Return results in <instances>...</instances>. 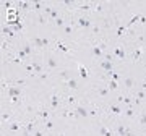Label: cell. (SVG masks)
<instances>
[{"mask_svg": "<svg viewBox=\"0 0 146 136\" xmlns=\"http://www.w3.org/2000/svg\"><path fill=\"white\" fill-rule=\"evenodd\" d=\"M31 44L34 46V49H37V50H44V49L50 47V39H49V37H33Z\"/></svg>", "mask_w": 146, "mask_h": 136, "instance_id": "6da1fadb", "label": "cell"}, {"mask_svg": "<svg viewBox=\"0 0 146 136\" xmlns=\"http://www.w3.org/2000/svg\"><path fill=\"white\" fill-rule=\"evenodd\" d=\"M73 114H75V118H88V117H91L89 110L86 107H83V105H78V104L73 109Z\"/></svg>", "mask_w": 146, "mask_h": 136, "instance_id": "7a4b0ae2", "label": "cell"}, {"mask_svg": "<svg viewBox=\"0 0 146 136\" xmlns=\"http://www.w3.org/2000/svg\"><path fill=\"white\" fill-rule=\"evenodd\" d=\"M60 102H62V96L58 94V92H54V94L50 96V105H49L50 112H55V110L60 107Z\"/></svg>", "mask_w": 146, "mask_h": 136, "instance_id": "3957f363", "label": "cell"}, {"mask_svg": "<svg viewBox=\"0 0 146 136\" xmlns=\"http://www.w3.org/2000/svg\"><path fill=\"white\" fill-rule=\"evenodd\" d=\"M76 24H78L80 28H83V29H91L94 23L91 21V18H88V16H78V18H76Z\"/></svg>", "mask_w": 146, "mask_h": 136, "instance_id": "277c9868", "label": "cell"}, {"mask_svg": "<svg viewBox=\"0 0 146 136\" xmlns=\"http://www.w3.org/2000/svg\"><path fill=\"white\" fill-rule=\"evenodd\" d=\"M5 92H7V96H8V99L10 97H21V94H23V89L20 88V86H8V88L5 89Z\"/></svg>", "mask_w": 146, "mask_h": 136, "instance_id": "5b68a950", "label": "cell"}, {"mask_svg": "<svg viewBox=\"0 0 146 136\" xmlns=\"http://www.w3.org/2000/svg\"><path fill=\"white\" fill-rule=\"evenodd\" d=\"M112 55H114V58H117V60H125V58H127L125 47H123L122 44H117V46L114 47V52H112Z\"/></svg>", "mask_w": 146, "mask_h": 136, "instance_id": "8992f818", "label": "cell"}, {"mask_svg": "<svg viewBox=\"0 0 146 136\" xmlns=\"http://www.w3.org/2000/svg\"><path fill=\"white\" fill-rule=\"evenodd\" d=\"M58 67V58L55 57V55H47L46 57V68L49 70V71H52V70H55V68Z\"/></svg>", "mask_w": 146, "mask_h": 136, "instance_id": "52a82bcc", "label": "cell"}, {"mask_svg": "<svg viewBox=\"0 0 146 136\" xmlns=\"http://www.w3.org/2000/svg\"><path fill=\"white\" fill-rule=\"evenodd\" d=\"M50 109H46V107H41V109H36V117L37 118H41L42 121L49 120V117H50Z\"/></svg>", "mask_w": 146, "mask_h": 136, "instance_id": "ba28073f", "label": "cell"}, {"mask_svg": "<svg viewBox=\"0 0 146 136\" xmlns=\"http://www.w3.org/2000/svg\"><path fill=\"white\" fill-rule=\"evenodd\" d=\"M104 53H106V52L101 49L99 44H96V46H93V47H91V55H93V57H96V58H104Z\"/></svg>", "mask_w": 146, "mask_h": 136, "instance_id": "9c48e42d", "label": "cell"}, {"mask_svg": "<svg viewBox=\"0 0 146 136\" xmlns=\"http://www.w3.org/2000/svg\"><path fill=\"white\" fill-rule=\"evenodd\" d=\"M31 65H33V68H34V76H39V75L44 73V67L39 63V60L33 58V60H31Z\"/></svg>", "mask_w": 146, "mask_h": 136, "instance_id": "30bf717a", "label": "cell"}, {"mask_svg": "<svg viewBox=\"0 0 146 136\" xmlns=\"http://www.w3.org/2000/svg\"><path fill=\"white\" fill-rule=\"evenodd\" d=\"M128 128H127V125L125 123H117V125H115V133H117V135L119 136H127L128 135Z\"/></svg>", "mask_w": 146, "mask_h": 136, "instance_id": "8fae6325", "label": "cell"}, {"mask_svg": "<svg viewBox=\"0 0 146 136\" xmlns=\"http://www.w3.org/2000/svg\"><path fill=\"white\" fill-rule=\"evenodd\" d=\"M133 102H135L136 105H141V102L146 99V91H143V89H140V91H136V94H135V97H133Z\"/></svg>", "mask_w": 146, "mask_h": 136, "instance_id": "7c38bea8", "label": "cell"}, {"mask_svg": "<svg viewBox=\"0 0 146 136\" xmlns=\"http://www.w3.org/2000/svg\"><path fill=\"white\" fill-rule=\"evenodd\" d=\"M5 130H10V131H20L23 130V123H20V121H16V120H11L8 125H7Z\"/></svg>", "mask_w": 146, "mask_h": 136, "instance_id": "4fadbf2b", "label": "cell"}, {"mask_svg": "<svg viewBox=\"0 0 146 136\" xmlns=\"http://www.w3.org/2000/svg\"><path fill=\"white\" fill-rule=\"evenodd\" d=\"M141 55H143V47H141V46H136V47H133V53H131L133 62H138V60H141Z\"/></svg>", "mask_w": 146, "mask_h": 136, "instance_id": "5bb4252c", "label": "cell"}, {"mask_svg": "<svg viewBox=\"0 0 146 136\" xmlns=\"http://www.w3.org/2000/svg\"><path fill=\"white\" fill-rule=\"evenodd\" d=\"M101 68L104 70L106 73H110V71H114V62H109V60H101Z\"/></svg>", "mask_w": 146, "mask_h": 136, "instance_id": "9a60e30c", "label": "cell"}, {"mask_svg": "<svg viewBox=\"0 0 146 136\" xmlns=\"http://www.w3.org/2000/svg\"><path fill=\"white\" fill-rule=\"evenodd\" d=\"M63 84H65V88L72 89V91H78V89H80V83H78V81H76L75 78L68 79L67 83H63Z\"/></svg>", "mask_w": 146, "mask_h": 136, "instance_id": "2e32d148", "label": "cell"}, {"mask_svg": "<svg viewBox=\"0 0 146 136\" xmlns=\"http://www.w3.org/2000/svg\"><path fill=\"white\" fill-rule=\"evenodd\" d=\"M98 130H99V135L101 136H115V133L112 130H109L107 126L104 125H98Z\"/></svg>", "mask_w": 146, "mask_h": 136, "instance_id": "e0dca14e", "label": "cell"}, {"mask_svg": "<svg viewBox=\"0 0 146 136\" xmlns=\"http://www.w3.org/2000/svg\"><path fill=\"white\" fill-rule=\"evenodd\" d=\"M78 73H80V78L84 79V81H86V79L89 78L88 70H86V68H84V65H81V63H78Z\"/></svg>", "mask_w": 146, "mask_h": 136, "instance_id": "ac0fdd59", "label": "cell"}, {"mask_svg": "<svg viewBox=\"0 0 146 136\" xmlns=\"http://www.w3.org/2000/svg\"><path fill=\"white\" fill-rule=\"evenodd\" d=\"M55 46H57V49H58L62 53H70V50H72V49L68 47L67 44H63L62 41H55Z\"/></svg>", "mask_w": 146, "mask_h": 136, "instance_id": "d6986e66", "label": "cell"}, {"mask_svg": "<svg viewBox=\"0 0 146 136\" xmlns=\"http://www.w3.org/2000/svg\"><path fill=\"white\" fill-rule=\"evenodd\" d=\"M70 73H72L70 70H62V71L58 73V78L62 79L63 83H67L68 79H72V76H70Z\"/></svg>", "mask_w": 146, "mask_h": 136, "instance_id": "ffe728a7", "label": "cell"}, {"mask_svg": "<svg viewBox=\"0 0 146 136\" xmlns=\"http://www.w3.org/2000/svg\"><path fill=\"white\" fill-rule=\"evenodd\" d=\"M65 24H68V23H67V20H65V16H58L57 20L54 21V26L62 28V29H63V26H65Z\"/></svg>", "mask_w": 146, "mask_h": 136, "instance_id": "44dd1931", "label": "cell"}, {"mask_svg": "<svg viewBox=\"0 0 146 136\" xmlns=\"http://www.w3.org/2000/svg\"><path fill=\"white\" fill-rule=\"evenodd\" d=\"M123 86H125V88L130 91V89L135 86V79H133V78H128V76H125V78H123Z\"/></svg>", "mask_w": 146, "mask_h": 136, "instance_id": "7402d4cb", "label": "cell"}, {"mask_svg": "<svg viewBox=\"0 0 146 136\" xmlns=\"http://www.w3.org/2000/svg\"><path fill=\"white\" fill-rule=\"evenodd\" d=\"M109 112H110V114H114V115H122V114H123L119 105H114V104L109 105Z\"/></svg>", "mask_w": 146, "mask_h": 136, "instance_id": "603a6c76", "label": "cell"}, {"mask_svg": "<svg viewBox=\"0 0 146 136\" xmlns=\"http://www.w3.org/2000/svg\"><path fill=\"white\" fill-rule=\"evenodd\" d=\"M106 7H107V3H99V2H96V3H94V10H93V11L102 13V11L106 10Z\"/></svg>", "mask_w": 146, "mask_h": 136, "instance_id": "cb8c5ba5", "label": "cell"}, {"mask_svg": "<svg viewBox=\"0 0 146 136\" xmlns=\"http://www.w3.org/2000/svg\"><path fill=\"white\" fill-rule=\"evenodd\" d=\"M36 20H37V23H39V24H46L47 21H49V18H47V16L44 15V13H37Z\"/></svg>", "mask_w": 146, "mask_h": 136, "instance_id": "d4e9b609", "label": "cell"}, {"mask_svg": "<svg viewBox=\"0 0 146 136\" xmlns=\"http://www.w3.org/2000/svg\"><path fill=\"white\" fill-rule=\"evenodd\" d=\"M109 91H110V89L107 88V86H101V88L98 89V94H99L101 97H106V96L109 94Z\"/></svg>", "mask_w": 146, "mask_h": 136, "instance_id": "484cf974", "label": "cell"}, {"mask_svg": "<svg viewBox=\"0 0 146 136\" xmlns=\"http://www.w3.org/2000/svg\"><path fill=\"white\" fill-rule=\"evenodd\" d=\"M63 34H65V36H72L73 34V26L72 24H65V26H63Z\"/></svg>", "mask_w": 146, "mask_h": 136, "instance_id": "4316f807", "label": "cell"}, {"mask_svg": "<svg viewBox=\"0 0 146 136\" xmlns=\"http://www.w3.org/2000/svg\"><path fill=\"white\" fill-rule=\"evenodd\" d=\"M107 88H109L110 91H117V88H119V83H117V81H114V79H110L109 83H107Z\"/></svg>", "mask_w": 146, "mask_h": 136, "instance_id": "83f0119b", "label": "cell"}, {"mask_svg": "<svg viewBox=\"0 0 146 136\" xmlns=\"http://www.w3.org/2000/svg\"><path fill=\"white\" fill-rule=\"evenodd\" d=\"M23 67H25V70H26L28 73L34 76V68H33V65H31V63H26V62H25V63H23Z\"/></svg>", "mask_w": 146, "mask_h": 136, "instance_id": "f1b7e54d", "label": "cell"}, {"mask_svg": "<svg viewBox=\"0 0 146 136\" xmlns=\"http://www.w3.org/2000/svg\"><path fill=\"white\" fill-rule=\"evenodd\" d=\"M138 120H140V125L141 126H146V112H141L140 117H138Z\"/></svg>", "mask_w": 146, "mask_h": 136, "instance_id": "f546056e", "label": "cell"}, {"mask_svg": "<svg viewBox=\"0 0 146 136\" xmlns=\"http://www.w3.org/2000/svg\"><path fill=\"white\" fill-rule=\"evenodd\" d=\"M91 32H93V34H96V36H99V34H102V29H101L98 24H93V28H91Z\"/></svg>", "mask_w": 146, "mask_h": 136, "instance_id": "4dcf8cb0", "label": "cell"}, {"mask_svg": "<svg viewBox=\"0 0 146 136\" xmlns=\"http://www.w3.org/2000/svg\"><path fill=\"white\" fill-rule=\"evenodd\" d=\"M76 99L78 97H75V96H67V100L65 102H67V105H73V104H76Z\"/></svg>", "mask_w": 146, "mask_h": 136, "instance_id": "1f68e13d", "label": "cell"}, {"mask_svg": "<svg viewBox=\"0 0 146 136\" xmlns=\"http://www.w3.org/2000/svg\"><path fill=\"white\" fill-rule=\"evenodd\" d=\"M123 115H125V117H128V118H131V117L135 115V110L131 109V107H128V109H127L125 112H123Z\"/></svg>", "mask_w": 146, "mask_h": 136, "instance_id": "d6a6232c", "label": "cell"}, {"mask_svg": "<svg viewBox=\"0 0 146 136\" xmlns=\"http://www.w3.org/2000/svg\"><path fill=\"white\" fill-rule=\"evenodd\" d=\"M44 128H46V131H50L54 128V123L50 120H46V121H44Z\"/></svg>", "mask_w": 146, "mask_h": 136, "instance_id": "836d02e7", "label": "cell"}, {"mask_svg": "<svg viewBox=\"0 0 146 136\" xmlns=\"http://www.w3.org/2000/svg\"><path fill=\"white\" fill-rule=\"evenodd\" d=\"M123 102H125L128 107H131V104H133V99H131L130 96H123Z\"/></svg>", "mask_w": 146, "mask_h": 136, "instance_id": "e575fe53", "label": "cell"}, {"mask_svg": "<svg viewBox=\"0 0 146 136\" xmlns=\"http://www.w3.org/2000/svg\"><path fill=\"white\" fill-rule=\"evenodd\" d=\"M125 29H127V28H125V24H123V26H119V28H117V36H123V32H125Z\"/></svg>", "mask_w": 146, "mask_h": 136, "instance_id": "d590c367", "label": "cell"}, {"mask_svg": "<svg viewBox=\"0 0 146 136\" xmlns=\"http://www.w3.org/2000/svg\"><path fill=\"white\" fill-rule=\"evenodd\" d=\"M33 135H34V136H46V131H44V130H36Z\"/></svg>", "mask_w": 146, "mask_h": 136, "instance_id": "8d00e7d4", "label": "cell"}, {"mask_svg": "<svg viewBox=\"0 0 146 136\" xmlns=\"http://www.w3.org/2000/svg\"><path fill=\"white\" fill-rule=\"evenodd\" d=\"M110 78L114 79V81H117V83H119V81H120V75H119V73H115V71H114V73H112V76H110Z\"/></svg>", "mask_w": 146, "mask_h": 136, "instance_id": "74e56055", "label": "cell"}, {"mask_svg": "<svg viewBox=\"0 0 146 136\" xmlns=\"http://www.w3.org/2000/svg\"><path fill=\"white\" fill-rule=\"evenodd\" d=\"M140 23H146V16H145V15L140 16Z\"/></svg>", "mask_w": 146, "mask_h": 136, "instance_id": "f35d334b", "label": "cell"}, {"mask_svg": "<svg viewBox=\"0 0 146 136\" xmlns=\"http://www.w3.org/2000/svg\"><path fill=\"white\" fill-rule=\"evenodd\" d=\"M21 135H23V136H34L33 133H21Z\"/></svg>", "mask_w": 146, "mask_h": 136, "instance_id": "ab89813d", "label": "cell"}, {"mask_svg": "<svg viewBox=\"0 0 146 136\" xmlns=\"http://www.w3.org/2000/svg\"><path fill=\"white\" fill-rule=\"evenodd\" d=\"M141 89H143V91H146V83H143V84H141Z\"/></svg>", "mask_w": 146, "mask_h": 136, "instance_id": "60d3db41", "label": "cell"}, {"mask_svg": "<svg viewBox=\"0 0 146 136\" xmlns=\"http://www.w3.org/2000/svg\"><path fill=\"white\" fill-rule=\"evenodd\" d=\"M145 83H146V73H145Z\"/></svg>", "mask_w": 146, "mask_h": 136, "instance_id": "b9f144b4", "label": "cell"}, {"mask_svg": "<svg viewBox=\"0 0 146 136\" xmlns=\"http://www.w3.org/2000/svg\"><path fill=\"white\" fill-rule=\"evenodd\" d=\"M143 136H146V135H143Z\"/></svg>", "mask_w": 146, "mask_h": 136, "instance_id": "7bdbcfd3", "label": "cell"}]
</instances>
